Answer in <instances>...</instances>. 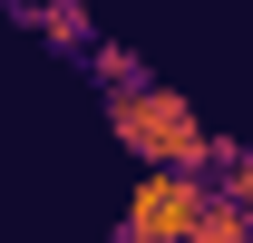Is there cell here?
Returning a JSON list of instances; mask_svg holds the SVG:
<instances>
[{"label": "cell", "mask_w": 253, "mask_h": 243, "mask_svg": "<svg viewBox=\"0 0 253 243\" xmlns=\"http://www.w3.org/2000/svg\"><path fill=\"white\" fill-rule=\"evenodd\" d=\"M78 68H88V88H126V78H146V59H136V49H117V39H88V49H78Z\"/></svg>", "instance_id": "5b68a950"}, {"label": "cell", "mask_w": 253, "mask_h": 243, "mask_svg": "<svg viewBox=\"0 0 253 243\" xmlns=\"http://www.w3.org/2000/svg\"><path fill=\"white\" fill-rule=\"evenodd\" d=\"M214 185L253 204V146H244V136H224V126H214Z\"/></svg>", "instance_id": "8992f818"}, {"label": "cell", "mask_w": 253, "mask_h": 243, "mask_svg": "<svg viewBox=\"0 0 253 243\" xmlns=\"http://www.w3.org/2000/svg\"><path fill=\"white\" fill-rule=\"evenodd\" d=\"M97 107H107V136H117L136 165H195V175H214V126L195 117L175 88L126 78V88H97Z\"/></svg>", "instance_id": "6da1fadb"}, {"label": "cell", "mask_w": 253, "mask_h": 243, "mask_svg": "<svg viewBox=\"0 0 253 243\" xmlns=\"http://www.w3.org/2000/svg\"><path fill=\"white\" fill-rule=\"evenodd\" d=\"M10 10H20V30H39L49 49H59V59H78V49L97 39V20H88V0H10Z\"/></svg>", "instance_id": "3957f363"}, {"label": "cell", "mask_w": 253, "mask_h": 243, "mask_svg": "<svg viewBox=\"0 0 253 243\" xmlns=\"http://www.w3.org/2000/svg\"><path fill=\"white\" fill-rule=\"evenodd\" d=\"M205 185L195 165H136V185H126V214L107 224V243H185L195 214H205Z\"/></svg>", "instance_id": "7a4b0ae2"}, {"label": "cell", "mask_w": 253, "mask_h": 243, "mask_svg": "<svg viewBox=\"0 0 253 243\" xmlns=\"http://www.w3.org/2000/svg\"><path fill=\"white\" fill-rule=\"evenodd\" d=\"M185 243H253V204H244V195H224V185H205V214H195Z\"/></svg>", "instance_id": "277c9868"}]
</instances>
